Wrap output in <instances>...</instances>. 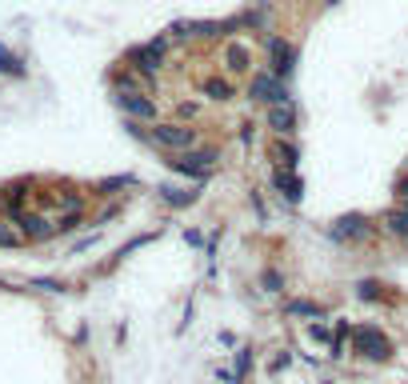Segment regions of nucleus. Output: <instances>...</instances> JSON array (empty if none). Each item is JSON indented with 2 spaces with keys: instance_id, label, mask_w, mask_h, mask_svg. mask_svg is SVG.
<instances>
[{
  "instance_id": "2",
  "label": "nucleus",
  "mask_w": 408,
  "mask_h": 384,
  "mask_svg": "<svg viewBox=\"0 0 408 384\" xmlns=\"http://www.w3.org/2000/svg\"><path fill=\"white\" fill-rule=\"evenodd\" d=\"M176 172H184V176H193V181H204V176H213V168L220 164V152L213 148H193V152H176L173 161Z\"/></svg>"
},
{
  "instance_id": "12",
  "label": "nucleus",
  "mask_w": 408,
  "mask_h": 384,
  "mask_svg": "<svg viewBox=\"0 0 408 384\" xmlns=\"http://www.w3.org/2000/svg\"><path fill=\"white\" fill-rule=\"evenodd\" d=\"M160 196L173 204V208H184V204H193V201H196V192H180V188H160Z\"/></svg>"
},
{
  "instance_id": "19",
  "label": "nucleus",
  "mask_w": 408,
  "mask_h": 384,
  "mask_svg": "<svg viewBox=\"0 0 408 384\" xmlns=\"http://www.w3.org/2000/svg\"><path fill=\"white\" fill-rule=\"evenodd\" d=\"M176 112H180L184 121H193V116H196V104H180V108H176Z\"/></svg>"
},
{
  "instance_id": "3",
  "label": "nucleus",
  "mask_w": 408,
  "mask_h": 384,
  "mask_svg": "<svg viewBox=\"0 0 408 384\" xmlns=\"http://www.w3.org/2000/svg\"><path fill=\"white\" fill-rule=\"evenodd\" d=\"M248 96H253V101H265V104H288L285 81H280V76H272L268 69H260V72H253V76H248Z\"/></svg>"
},
{
  "instance_id": "10",
  "label": "nucleus",
  "mask_w": 408,
  "mask_h": 384,
  "mask_svg": "<svg viewBox=\"0 0 408 384\" xmlns=\"http://www.w3.org/2000/svg\"><path fill=\"white\" fill-rule=\"evenodd\" d=\"M268 124H272L280 136L292 132L296 128V108H292V104H272V108H268Z\"/></svg>"
},
{
  "instance_id": "1",
  "label": "nucleus",
  "mask_w": 408,
  "mask_h": 384,
  "mask_svg": "<svg viewBox=\"0 0 408 384\" xmlns=\"http://www.w3.org/2000/svg\"><path fill=\"white\" fill-rule=\"evenodd\" d=\"M153 144H160V148H168V152H193L196 144H200V132L180 124V121H164L153 128Z\"/></svg>"
},
{
  "instance_id": "4",
  "label": "nucleus",
  "mask_w": 408,
  "mask_h": 384,
  "mask_svg": "<svg viewBox=\"0 0 408 384\" xmlns=\"http://www.w3.org/2000/svg\"><path fill=\"white\" fill-rule=\"evenodd\" d=\"M352 344H357V353L368 356V360H388V353H392L388 336L380 328H372V324H357L352 328Z\"/></svg>"
},
{
  "instance_id": "20",
  "label": "nucleus",
  "mask_w": 408,
  "mask_h": 384,
  "mask_svg": "<svg viewBox=\"0 0 408 384\" xmlns=\"http://www.w3.org/2000/svg\"><path fill=\"white\" fill-rule=\"evenodd\" d=\"M325 4H340V0H325Z\"/></svg>"
},
{
  "instance_id": "6",
  "label": "nucleus",
  "mask_w": 408,
  "mask_h": 384,
  "mask_svg": "<svg viewBox=\"0 0 408 384\" xmlns=\"http://www.w3.org/2000/svg\"><path fill=\"white\" fill-rule=\"evenodd\" d=\"M292 64H296V44L280 41V36H268V72L280 76V81H288Z\"/></svg>"
},
{
  "instance_id": "11",
  "label": "nucleus",
  "mask_w": 408,
  "mask_h": 384,
  "mask_svg": "<svg viewBox=\"0 0 408 384\" xmlns=\"http://www.w3.org/2000/svg\"><path fill=\"white\" fill-rule=\"evenodd\" d=\"M384 224H388V233H397V236H404V241H408V208H397V213H388Z\"/></svg>"
},
{
  "instance_id": "5",
  "label": "nucleus",
  "mask_w": 408,
  "mask_h": 384,
  "mask_svg": "<svg viewBox=\"0 0 408 384\" xmlns=\"http://www.w3.org/2000/svg\"><path fill=\"white\" fill-rule=\"evenodd\" d=\"M164 49H168L164 36H156V41H148V44H136V49L128 52V64H133L136 72H144V76H156L160 64H164Z\"/></svg>"
},
{
  "instance_id": "18",
  "label": "nucleus",
  "mask_w": 408,
  "mask_h": 384,
  "mask_svg": "<svg viewBox=\"0 0 408 384\" xmlns=\"http://www.w3.org/2000/svg\"><path fill=\"white\" fill-rule=\"evenodd\" d=\"M280 156H285V164H296V148H292V144H280Z\"/></svg>"
},
{
  "instance_id": "13",
  "label": "nucleus",
  "mask_w": 408,
  "mask_h": 384,
  "mask_svg": "<svg viewBox=\"0 0 408 384\" xmlns=\"http://www.w3.org/2000/svg\"><path fill=\"white\" fill-rule=\"evenodd\" d=\"M337 233H340V236H364L368 228H364V221H360V216H348V221H340Z\"/></svg>"
},
{
  "instance_id": "15",
  "label": "nucleus",
  "mask_w": 408,
  "mask_h": 384,
  "mask_svg": "<svg viewBox=\"0 0 408 384\" xmlns=\"http://www.w3.org/2000/svg\"><path fill=\"white\" fill-rule=\"evenodd\" d=\"M288 313H292V316H317V320H320V304H308V300H292V304H288Z\"/></svg>"
},
{
  "instance_id": "16",
  "label": "nucleus",
  "mask_w": 408,
  "mask_h": 384,
  "mask_svg": "<svg viewBox=\"0 0 408 384\" xmlns=\"http://www.w3.org/2000/svg\"><path fill=\"white\" fill-rule=\"evenodd\" d=\"M0 69H4V72H21L16 56H9V52H4V44H0Z\"/></svg>"
},
{
  "instance_id": "7",
  "label": "nucleus",
  "mask_w": 408,
  "mask_h": 384,
  "mask_svg": "<svg viewBox=\"0 0 408 384\" xmlns=\"http://www.w3.org/2000/svg\"><path fill=\"white\" fill-rule=\"evenodd\" d=\"M116 104H121L133 121H156V101L148 96V92H121Z\"/></svg>"
},
{
  "instance_id": "9",
  "label": "nucleus",
  "mask_w": 408,
  "mask_h": 384,
  "mask_svg": "<svg viewBox=\"0 0 408 384\" xmlns=\"http://www.w3.org/2000/svg\"><path fill=\"white\" fill-rule=\"evenodd\" d=\"M200 92L208 96V101H220V104L236 96V89H233V81H228V76H208V81L200 84Z\"/></svg>"
},
{
  "instance_id": "8",
  "label": "nucleus",
  "mask_w": 408,
  "mask_h": 384,
  "mask_svg": "<svg viewBox=\"0 0 408 384\" xmlns=\"http://www.w3.org/2000/svg\"><path fill=\"white\" fill-rule=\"evenodd\" d=\"M225 69L233 72V76H240V72H253V49L240 41H225Z\"/></svg>"
},
{
  "instance_id": "14",
  "label": "nucleus",
  "mask_w": 408,
  "mask_h": 384,
  "mask_svg": "<svg viewBox=\"0 0 408 384\" xmlns=\"http://www.w3.org/2000/svg\"><path fill=\"white\" fill-rule=\"evenodd\" d=\"M260 284H265V293H280V288H285V276L276 273V268H265V273H260Z\"/></svg>"
},
{
  "instance_id": "17",
  "label": "nucleus",
  "mask_w": 408,
  "mask_h": 384,
  "mask_svg": "<svg viewBox=\"0 0 408 384\" xmlns=\"http://www.w3.org/2000/svg\"><path fill=\"white\" fill-rule=\"evenodd\" d=\"M128 184V176H113V181H104L101 184V192H113V188H124Z\"/></svg>"
}]
</instances>
